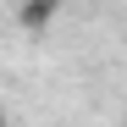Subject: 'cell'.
<instances>
[{"mask_svg": "<svg viewBox=\"0 0 127 127\" xmlns=\"http://www.w3.org/2000/svg\"><path fill=\"white\" fill-rule=\"evenodd\" d=\"M55 17H61V0H22V6H17V22L28 33H44Z\"/></svg>", "mask_w": 127, "mask_h": 127, "instance_id": "cell-1", "label": "cell"}, {"mask_svg": "<svg viewBox=\"0 0 127 127\" xmlns=\"http://www.w3.org/2000/svg\"><path fill=\"white\" fill-rule=\"evenodd\" d=\"M0 127H6V111H0Z\"/></svg>", "mask_w": 127, "mask_h": 127, "instance_id": "cell-2", "label": "cell"}]
</instances>
